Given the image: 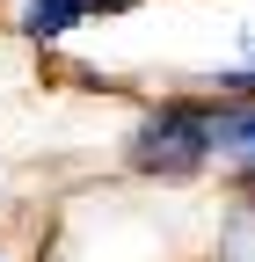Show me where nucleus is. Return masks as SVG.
<instances>
[{
	"label": "nucleus",
	"mask_w": 255,
	"mask_h": 262,
	"mask_svg": "<svg viewBox=\"0 0 255 262\" xmlns=\"http://www.w3.org/2000/svg\"><path fill=\"white\" fill-rule=\"evenodd\" d=\"M124 160L153 182H189L211 168V102H161L124 139Z\"/></svg>",
	"instance_id": "1"
},
{
	"label": "nucleus",
	"mask_w": 255,
	"mask_h": 262,
	"mask_svg": "<svg viewBox=\"0 0 255 262\" xmlns=\"http://www.w3.org/2000/svg\"><path fill=\"white\" fill-rule=\"evenodd\" d=\"M124 8H139V0H22V37L29 44H58V37H73L80 22L124 15Z\"/></svg>",
	"instance_id": "2"
},
{
	"label": "nucleus",
	"mask_w": 255,
	"mask_h": 262,
	"mask_svg": "<svg viewBox=\"0 0 255 262\" xmlns=\"http://www.w3.org/2000/svg\"><path fill=\"white\" fill-rule=\"evenodd\" d=\"M211 160L255 189V102H211Z\"/></svg>",
	"instance_id": "3"
},
{
	"label": "nucleus",
	"mask_w": 255,
	"mask_h": 262,
	"mask_svg": "<svg viewBox=\"0 0 255 262\" xmlns=\"http://www.w3.org/2000/svg\"><path fill=\"white\" fill-rule=\"evenodd\" d=\"M211 88H219V102H255V22L241 29V58L226 73H211Z\"/></svg>",
	"instance_id": "4"
},
{
	"label": "nucleus",
	"mask_w": 255,
	"mask_h": 262,
	"mask_svg": "<svg viewBox=\"0 0 255 262\" xmlns=\"http://www.w3.org/2000/svg\"><path fill=\"white\" fill-rule=\"evenodd\" d=\"M219 262H255V189L233 204L226 233H219Z\"/></svg>",
	"instance_id": "5"
},
{
	"label": "nucleus",
	"mask_w": 255,
	"mask_h": 262,
	"mask_svg": "<svg viewBox=\"0 0 255 262\" xmlns=\"http://www.w3.org/2000/svg\"><path fill=\"white\" fill-rule=\"evenodd\" d=\"M0 262H8V255H0Z\"/></svg>",
	"instance_id": "6"
}]
</instances>
